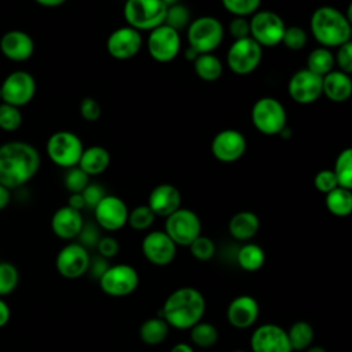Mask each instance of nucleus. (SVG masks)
Instances as JSON below:
<instances>
[{"label": "nucleus", "mask_w": 352, "mask_h": 352, "mask_svg": "<svg viewBox=\"0 0 352 352\" xmlns=\"http://www.w3.org/2000/svg\"><path fill=\"white\" fill-rule=\"evenodd\" d=\"M100 289L111 297H124L131 294L139 285L136 270L128 264L110 265L99 278Z\"/></svg>", "instance_id": "ddd939ff"}, {"label": "nucleus", "mask_w": 352, "mask_h": 352, "mask_svg": "<svg viewBox=\"0 0 352 352\" xmlns=\"http://www.w3.org/2000/svg\"><path fill=\"white\" fill-rule=\"evenodd\" d=\"M67 206L76 209V210H80L85 208V202H84V198L81 195V192H73L69 195V199H67Z\"/></svg>", "instance_id": "864d4df0"}, {"label": "nucleus", "mask_w": 352, "mask_h": 352, "mask_svg": "<svg viewBox=\"0 0 352 352\" xmlns=\"http://www.w3.org/2000/svg\"><path fill=\"white\" fill-rule=\"evenodd\" d=\"M146 47H147L148 55L155 62L169 63L180 52V48H182L180 33L166 25H161L148 32Z\"/></svg>", "instance_id": "f8f14e48"}, {"label": "nucleus", "mask_w": 352, "mask_h": 352, "mask_svg": "<svg viewBox=\"0 0 352 352\" xmlns=\"http://www.w3.org/2000/svg\"><path fill=\"white\" fill-rule=\"evenodd\" d=\"M307 41H308L307 30L301 26L292 25V26H286L280 44H283L290 51H300L307 45Z\"/></svg>", "instance_id": "ea45409f"}, {"label": "nucleus", "mask_w": 352, "mask_h": 352, "mask_svg": "<svg viewBox=\"0 0 352 352\" xmlns=\"http://www.w3.org/2000/svg\"><path fill=\"white\" fill-rule=\"evenodd\" d=\"M228 33L232 37V40H241V38L250 37L249 19L245 16H234L228 22Z\"/></svg>", "instance_id": "49530a36"}, {"label": "nucleus", "mask_w": 352, "mask_h": 352, "mask_svg": "<svg viewBox=\"0 0 352 352\" xmlns=\"http://www.w3.org/2000/svg\"><path fill=\"white\" fill-rule=\"evenodd\" d=\"M142 252L151 264L164 267L173 261L176 256V245L165 231L155 230L143 238Z\"/></svg>", "instance_id": "6ab92c4d"}, {"label": "nucleus", "mask_w": 352, "mask_h": 352, "mask_svg": "<svg viewBox=\"0 0 352 352\" xmlns=\"http://www.w3.org/2000/svg\"><path fill=\"white\" fill-rule=\"evenodd\" d=\"M309 30L319 47L338 48L351 41V18L333 6H320L311 15Z\"/></svg>", "instance_id": "7ed1b4c3"}, {"label": "nucleus", "mask_w": 352, "mask_h": 352, "mask_svg": "<svg viewBox=\"0 0 352 352\" xmlns=\"http://www.w3.org/2000/svg\"><path fill=\"white\" fill-rule=\"evenodd\" d=\"M169 352H194V349L186 342H179V344L173 345Z\"/></svg>", "instance_id": "13d9d810"}, {"label": "nucleus", "mask_w": 352, "mask_h": 352, "mask_svg": "<svg viewBox=\"0 0 352 352\" xmlns=\"http://www.w3.org/2000/svg\"><path fill=\"white\" fill-rule=\"evenodd\" d=\"M192 67L195 74L208 82L216 81L223 74V63L221 60L212 52V54H199L194 62Z\"/></svg>", "instance_id": "c85d7f7f"}, {"label": "nucleus", "mask_w": 352, "mask_h": 352, "mask_svg": "<svg viewBox=\"0 0 352 352\" xmlns=\"http://www.w3.org/2000/svg\"><path fill=\"white\" fill-rule=\"evenodd\" d=\"M169 333V324L164 318H150L144 320L139 329L140 340L147 345H158L161 344Z\"/></svg>", "instance_id": "c756f323"}, {"label": "nucleus", "mask_w": 352, "mask_h": 352, "mask_svg": "<svg viewBox=\"0 0 352 352\" xmlns=\"http://www.w3.org/2000/svg\"><path fill=\"white\" fill-rule=\"evenodd\" d=\"M327 210L337 217H346L352 212V192L344 187H336L324 194Z\"/></svg>", "instance_id": "cd10ccee"}, {"label": "nucleus", "mask_w": 352, "mask_h": 352, "mask_svg": "<svg viewBox=\"0 0 352 352\" xmlns=\"http://www.w3.org/2000/svg\"><path fill=\"white\" fill-rule=\"evenodd\" d=\"M40 165V153L30 143L11 140L0 146V184L8 190L19 188L30 182Z\"/></svg>", "instance_id": "f257e3e1"}, {"label": "nucleus", "mask_w": 352, "mask_h": 352, "mask_svg": "<svg viewBox=\"0 0 352 352\" xmlns=\"http://www.w3.org/2000/svg\"><path fill=\"white\" fill-rule=\"evenodd\" d=\"M336 50L337 51L334 54V65L338 67L337 70L351 74L352 73V43L348 41Z\"/></svg>", "instance_id": "c03bdc74"}, {"label": "nucleus", "mask_w": 352, "mask_h": 352, "mask_svg": "<svg viewBox=\"0 0 352 352\" xmlns=\"http://www.w3.org/2000/svg\"><path fill=\"white\" fill-rule=\"evenodd\" d=\"M65 187L66 190L73 194V192H81L89 183V176L82 172L78 166L69 168L66 175H65Z\"/></svg>", "instance_id": "37998d69"}, {"label": "nucleus", "mask_w": 352, "mask_h": 352, "mask_svg": "<svg viewBox=\"0 0 352 352\" xmlns=\"http://www.w3.org/2000/svg\"><path fill=\"white\" fill-rule=\"evenodd\" d=\"M260 228V220L256 213L250 210H241L235 213L228 221V231L236 241L252 239Z\"/></svg>", "instance_id": "bb28decb"}, {"label": "nucleus", "mask_w": 352, "mask_h": 352, "mask_svg": "<svg viewBox=\"0 0 352 352\" xmlns=\"http://www.w3.org/2000/svg\"><path fill=\"white\" fill-rule=\"evenodd\" d=\"M142 33L128 25L113 30L106 40V50L109 55L118 60L133 58L142 50Z\"/></svg>", "instance_id": "dca6fc26"}, {"label": "nucleus", "mask_w": 352, "mask_h": 352, "mask_svg": "<svg viewBox=\"0 0 352 352\" xmlns=\"http://www.w3.org/2000/svg\"><path fill=\"white\" fill-rule=\"evenodd\" d=\"M198 55H199V54H197V52H195L192 48H190V47L184 51V56H186L188 60H191V62H194V59H195Z\"/></svg>", "instance_id": "bf43d9fd"}, {"label": "nucleus", "mask_w": 352, "mask_h": 352, "mask_svg": "<svg viewBox=\"0 0 352 352\" xmlns=\"http://www.w3.org/2000/svg\"><path fill=\"white\" fill-rule=\"evenodd\" d=\"M352 94L351 74L340 70H331L322 77V95L329 100L341 103L349 99Z\"/></svg>", "instance_id": "393cba45"}, {"label": "nucleus", "mask_w": 352, "mask_h": 352, "mask_svg": "<svg viewBox=\"0 0 352 352\" xmlns=\"http://www.w3.org/2000/svg\"><path fill=\"white\" fill-rule=\"evenodd\" d=\"M289 96L300 104H309L322 96V77L309 72L308 69H300L292 74L287 82Z\"/></svg>", "instance_id": "f3484780"}, {"label": "nucleus", "mask_w": 352, "mask_h": 352, "mask_svg": "<svg viewBox=\"0 0 352 352\" xmlns=\"http://www.w3.org/2000/svg\"><path fill=\"white\" fill-rule=\"evenodd\" d=\"M128 206L117 195H104L94 208L96 224L106 231H117L126 224Z\"/></svg>", "instance_id": "a211bd4d"}, {"label": "nucleus", "mask_w": 352, "mask_h": 352, "mask_svg": "<svg viewBox=\"0 0 352 352\" xmlns=\"http://www.w3.org/2000/svg\"><path fill=\"white\" fill-rule=\"evenodd\" d=\"M235 260L242 270L253 272L263 267L265 261V253L256 243H245L242 248L238 249Z\"/></svg>", "instance_id": "7c9ffc66"}, {"label": "nucleus", "mask_w": 352, "mask_h": 352, "mask_svg": "<svg viewBox=\"0 0 352 352\" xmlns=\"http://www.w3.org/2000/svg\"><path fill=\"white\" fill-rule=\"evenodd\" d=\"M82 150L84 144L80 136L70 131L54 132L45 144V151L51 162L65 169L77 166Z\"/></svg>", "instance_id": "0eeeda50"}, {"label": "nucleus", "mask_w": 352, "mask_h": 352, "mask_svg": "<svg viewBox=\"0 0 352 352\" xmlns=\"http://www.w3.org/2000/svg\"><path fill=\"white\" fill-rule=\"evenodd\" d=\"M190 338L197 346L209 348L217 342L219 331L212 323L198 322L190 329Z\"/></svg>", "instance_id": "f704fd0d"}, {"label": "nucleus", "mask_w": 352, "mask_h": 352, "mask_svg": "<svg viewBox=\"0 0 352 352\" xmlns=\"http://www.w3.org/2000/svg\"><path fill=\"white\" fill-rule=\"evenodd\" d=\"M314 186L319 192H323V194H327L333 188L338 187L337 179H336L331 169L319 170L314 177Z\"/></svg>", "instance_id": "a18cd8bd"}, {"label": "nucleus", "mask_w": 352, "mask_h": 352, "mask_svg": "<svg viewBox=\"0 0 352 352\" xmlns=\"http://www.w3.org/2000/svg\"><path fill=\"white\" fill-rule=\"evenodd\" d=\"M205 298L194 287H180L172 292L164 302L158 318L176 329L186 330L201 322L205 314Z\"/></svg>", "instance_id": "f03ea898"}, {"label": "nucleus", "mask_w": 352, "mask_h": 352, "mask_svg": "<svg viewBox=\"0 0 352 352\" xmlns=\"http://www.w3.org/2000/svg\"><path fill=\"white\" fill-rule=\"evenodd\" d=\"M166 7H169V6H173V4H176V3H180V0H161Z\"/></svg>", "instance_id": "680f3d73"}, {"label": "nucleus", "mask_w": 352, "mask_h": 352, "mask_svg": "<svg viewBox=\"0 0 352 352\" xmlns=\"http://www.w3.org/2000/svg\"><path fill=\"white\" fill-rule=\"evenodd\" d=\"M223 7L234 16H249L258 11L261 0H221Z\"/></svg>", "instance_id": "a19ab883"}, {"label": "nucleus", "mask_w": 352, "mask_h": 352, "mask_svg": "<svg viewBox=\"0 0 352 352\" xmlns=\"http://www.w3.org/2000/svg\"><path fill=\"white\" fill-rule=\"evenodd\" d=\"M81 195L85 202V208L94 209L99 201L106 195L104 188L96 183H88V186L81 191Z\"/></svg>", "instance_id": "09e8293b"}, {"label": "nucleus", "mask_w": 352, "mask_h": 352, "mask_svg": "<svg viewBox=\"0 0 352 352\" xmlns=\"http://www.w3.org/2000/svg\"><path fill=\"white\" fill-rule=\"evenodd\" d=\"M287 340L292 351H304L307 349L314 340V329L308 322L298 320L286 330Z\"/></svg>", "instance_id": "473e14b6"}, {"label": "nucleus", "mask_w": 352, "mask_h": 352, "mask_svg": "<svg viewBox=\"0 0 352 352\" xmlns=\"http://www.w3.org/2000/svg\"><path fill=\"white\" fill-rule=\"evenodd\" d=\"M338 187H344L351 190L352 188V148H344L336 158L334 168L331 169Z\"/></svg>", "instance_id": "72a5a7b5"}, {"label": "nucleus", "mask_w": 352, "mask_h": 352, "mask_svg": "<svg viewBox=\"0 0 352 352\" xmlns=\"http://www.w3.org/2000/svg\"><path fill=\"white\" fill-rule=\"evenodd\" d=\"M190 10L182 4V3H176L173 6L166 7V14H165V21L164 25L175 29L176 32H182L184 29L188 28L191 18H190Z\"/></svg>", "instance_id": "c9c22d12"}, {"label": "nucleus", "mask_w": 352, "mask_h": 352, "mask_svg": "<svg viewBox=\"0 0 352 352\" xmlns=\"http://www.w3.org/2000/svg\"><path fill=\"white\" fill-rule=\"evenodd\" d=\"M84 226L82 214L70 206H62L52 214L51 228L52 232L60 239H74L78 236Z\"/></svg>", "instance_id": "b1692460"}, {"label": "nucleus", "mask_w": 352, "mask_h": 352, "mask_svg": "<svg viewBox=\"0 0 352 352\" xmlns=\"http://www.w3.org/2000/svg\"><path fill=\"white\" fill-rule=\"evenodd\" d=\"M182 204V195L176 186L162 183L155 186L148 195L147 206L155 216L168 217L170 213L177 210Z\"/></svg>", "instance_id": "4be33fe9"}, {"label": "nucleus", "mask_w": 352, "mask_h": 352, "mask_svg": "<svg viewBox=\"0 0 352 352\" xmlns=\"http://www.w3.org/2000/svg\"><path fill=\"white\" fill-rule=\"evenodd\" d=\"M38 6L45 7V8H55V7H60L62 4H65L67 0H34Z\"/></svg>", "instance_id": "4d7b16f0"}, {"label": "nucleus", "mask_w": 352, "mask_h": 352, "mask_svg": "<svg viewBox=\"0 0 352 352\" xmlns=\"http://www.w3.org/2000/svg\"><path fill=\"white\" fill-rule=\"evenodd\" d=\"M77 238L80 239L78 243L82 245L87 249V248H94V246L96 248V243H98L100 235H99V231H98L96 226L89 223V224L82 226Z\"/></svg>", "instance_id": "8fccbe9b"}, {"label": "nucleus", "mask_w": 352, "mask_h": 352, "mask_svg": "<svg viewBox=\"0 0 352 352\" xmlns=\"http://www.w3.org/2000/svg\"><path fill=\"white\" fill-rule=\"evenodd\" d=\"M19 282L18 268L8 261H0V296L12 293Z\"/></svg>", "instance_id": "58836bf2"}, {"label": "nucleus", "mask_w": 352, "mask_h": 352, "mask_svg": "<svg viewBox=\"0 0 352 352\" xmlns=\"http://www.w3.org/2000/svg\"><path fill=\"white\" fill-rule=\"evenodd\" d=\"M37 89L33 74L26 70L11 72L0 84V102L23 107L34 98Z\"/></svg>", "instance_id": "9d476101"}, {"label": "nucleus", "mask_w": 352, "mask_h": 352, "mask_svg": "<svg viewBox=\"0 0 352 352\" xmlns=\"http://www.w3.org/2000/svg\"><path fill=\"white\" fill-rule=\"evenodd\" d=\"M11 201V192L7 187L0 184V212L10 204Z\"/></svg>", "instance_id": "6e6d98bb"}, {"label": "nucleus", "mask_w": 352, "mask_h": 352, "mask_svg": "<svg viewBox=\"0 0 352 352\" xmlns=\"http://www.w3.org/2000/svg\"><path fill=\"white\" fill-rule=\"evenodd\" d=\"M128 26L150 32L164 25L166 6L161 0H126L122 10Z\"/></svg>", "instance_id": "39448f33"}, {"label": "nucleus", "mask_w": 352, "mask_h": 352, "mask_svg": "<svg viewBox=\"0 0 352 352\" xmlns=\"http://www.w3.org/2000/svg\"><path fill=\"white\" fill-rule=\"evenodd\" d=\"M224 38L223 23L210 15L198 16L187 28L188 47L197 54H212L220 47Z\"/></svg>", "instance_id": "20e7f679"}, {"label": "nucleus", "mask_w": 352, "mask_h": 352, "mask_svg": "<svg viewBox=\"0 0 352 352\" xmlns=\"http://www.w3.org/2000/svg\"><path fill=\"white\" fill-rule=\"evenodd\" d=\"M261 59L263 48L252 37L234 40L226 55L228 69L236 76L252 74Z\"/></svg>", "instance_id": "6e6552de"}, {"label": "nucleus", "mask_w": 352, "mask_h": 352, "mask_svg": "<svg viewBox=\"0 0 352 352\" xmlns=\"http://www.w3.org/2000/svg\"><path fill=\"white\" fill-rule=\"evenodd\" d=\"M89 253L88 250L77 243H67L63 246L59 253L56 254L55 267L59 275H62L66 279H77L82 276L89 267Z\"/></svg>", "instance_id": "2eb2a0df"}, {"label": "nucleus", "mask_w": 352, "mask_h": 352, "mask_svg": "<svg viewBox=\"0 0 352 352\" xmlns=\"http://www.w3.org/2000/svg\"><path fill=\"white\" fill-rule=\"evenodd\" d=\"M190 252L191 254L197 258V260H201V261H206L209 258H212L216 253V246L213 243V241L208 236H204V235H199L197 236L190 245Z\"/></svg>", "instance_id": "79ce46f5"}, {"label": "nucleus", "mask_w": 352, "mask_h": 352, "mask_svg": "<svg viewBox=\"0 0 352 352\" xmlns=\"http://www.w3.org/2000/svg\"><path fill=\"white\" fill-rule=\"evenodd\" d=\"M250 118L254 128L267 136L279 135L287 124V113L285 106L275 98L264 96L254 102Z\"/></svg>", "instance_id": "423d86ee"}, {"label": "nucleus", "mask_w": 352, "mask_h": 352, "mask_svg": "<svg viewBox=\"0 0 352 352\" xmlns=\"http://www.w3.org/2000/svg\"><path fill=\"white\" fill-rule=\"evenodd\" d=\"M110 153L103 146H89L84 147L82 154L77 166L85 172L88 176H98L102 175L110 165Z\"/></svg>", "instance_id": "a878e982"}, {"label": "nucleus", "mask_w": 352, "mask_h": 352, "mask_svg": "<svg viewBox=\"0 0 352 352\" xmlns=\"http://www.w3.org/2000/svg\"><path fill=\"white\" fill-rule=\"evenodd\" d=\"M307 352H326V349L322 346H312V348H307Z\"/></svg>", "instance_id": "052dcab7"}, {"label": "nucleus", "mask_w": 352, "mask_h": 352, "mask_svg": "<svg viewBox=\"0 0 352 352\" xmlns=\"http://www.w3.org/2000/svg\"><path fill=\"white\" fill-rule=\"evenodd\" d=\"M10 316H11V312H10L8 304L3 298H0V327L6 326L8 323Z\"/></svg>", "instance_id": "5fc2aeb1"}, {"label": "nucleus", "mask_w": 352, "mask_h": 352, "mask_svg": "<svg viewBox=\"0 0 352 352\" xmlns=\"http://www.w3.org/2000/svg\"><path fill=\"white\" fill-rule=\"evenodd\" d=\"M305 69L315 73L316 76L323 77L334 69V54L331 52V50L324 47L314 48L307 56Z\"/></svg>", "instance_id": "2f4dec72"}, {"label": "nucleus", "mask_w": 352, "mask_h": 352, "mask_svg": "<svg viewBox=\"0 0 352 352\" xmlns=\"http://www.w3.org/2000/svg\"><path fill=\"white\" fill-rule=\"evenodd\" d=\"M22 125V113L19 107L0 102V129L15 132Z\"/></svg>", "instance_id": "e433bc0d"}, {"label": "nucleus", "mask_w": 352, "mask_h": 352, "mask_svg": "<svg viewBox=\"0 0 352 352\" xmlns=\"http://www.w3.org/2000/svg\"><path fill=\"white\" fill-rule=\"evenodd\" d=\"M226 315L228 323L235 329H248L258 318V302L252 296H238L228 304Z\"/></svg>", "instance_id": "5701e85b"}, {"label": "nucleus", "mask_w": 352, "mask_h": 352, "mask_svg": "<svg viewBox=\"0 0 352 352\" xmlns=\"http://www.w3.org/2000/svg\"><path fill=\"white\" fill-rule=\"evenodd\" d=\"M107 268H109V265H107V258H104V257H102V256L95 257L94 260H91V261H89V267H88V270H91L92 276L96 278V279H99Z\"/></svg>", "instance_id": "603ef678"}, {"label": "nucleus", "mask_w": 352, "mask_h": 352, "mask_svg": "<svg viewBox=\"0 0 352 352\" xmlns=\"http://www.w3.org/2000/svg\"><path fill=\"white\" fill-rule=\"evenodd\" d=\"M0 52L11 62H25L34 52V41L32 36L23 30L12 29L0 37Z\"/></svg>", "instance_id": "412c9836"}, {"label": "nucleus", "mask_w": 352, "mask_h": 352, "mask_svg": "<svg viewBox=\"0 0 352 352\" xmlns=\"http://www.w3.org/2000/svg\"><path fill=\"white\" fill-rule=\"evenodd\" d=\"M201 220L195 212L186 208H179L165 220V232L177 246H188L197 236L201 235Z\"/></svg>", "instance_id": "9b49d317"}, {"label": "nucleus", "mask_w": 352, "mask_h": 352, "mask_svg": "<svg viewBox=\"0 0 352 352\" xmlns=\"http://www.w3.org/2000/svg\"><path fill=\"white\" fill-rule=\"evenodd\" d=\"M96 249L99 252V256L104 258H111L118 253L120 245L113 236H100L96 243Z\"/></svg>", "instance_id": "3c124183"}, {"label": "nucleus", "mask_w": 352, "mask_h": 352, "mask_svg": "<svg viewBox=\"0 0 352 352\" xmlns=\"http://www.w3.org/2000/svg\"><path fill=\"white\" fill-rule=\"evenodd\" d=\"M248 147L246 138L238 129H223L217 132L210 143L212 155L223 164H232L242 158Z\"/></svg>", "instance_id": "4468645a"}, {"label": "nucleus", "mask_w": 352, "mask_h": 352, "mask_svg": "<svg viewBox=\"0 0 352 352\" xmlns=\"http://www.w3.org/2000/svg\"><path fill=\"white\" fill-rule=\"evenodd\" d=\"M232 352H246V351H242V349H235V351H232Z\"/></svg>", "instance_id": "e2e57ef3"}, {"label": "nucleus", "mask_w": 352, "mask_h": 352, "mask_svg": "<svg viewBox=\"0 0 352 352\" xmlns=\"http://www.w3.org/2000/svg\"><path fill=\"white\" fill-rule=\"evenodd\" d=\"M80 114L85 121L94 122V121L99 120V117L102 114V107L96 99L84 98L80 103Z\"/></svg>", "instance_id": "de8ad7c7"}, {"label": "nucleus", "mask_w": 352, "mask_h": 352, "mask_svg": "<svg viewBox=\"0 0 352 352\" xmlns=\"http://www.w3.org/2000/svg\"><path fill=\"white\" fill-rule=\"evenodd\" d=\"M155 214L151 212V209L147 205H139L133 208L131 212H128V220L126 223L136 231H144L151 227L154 223Z\"/></svg>", "instance_id": "4c0bfd02"}, {"label": "nucleus", "mask_w": 352, "mask_h": 352, "mask_svg": "<svg viewBox=\"0 0 352 352\" xmlns=\"http://www.w3.org/2000/svg\"><path fill=\"white\" fill-rule=\"evenodd\" d=\"M250 348L253 352H292L286 330L274 323L261 324L253 331Z\"/></svg>", "instance_id": "aec40b11"}, {"label": "nucleus", "mask_w": 352, "mask_h": 352, "mask_svg": "<svg viewBox=\"0 0 352 352\" xmlns=\"http://www.w3.org/2000/svg\"><path fill=\"white\" fill-rule=\"evenodd\" d=\"M250 37L263 47H275L280 44L286 25L282 16L274 11H256L249 19Z\"/></svg>", "instance_id": "1a4fd4ad"}]
</instances>
